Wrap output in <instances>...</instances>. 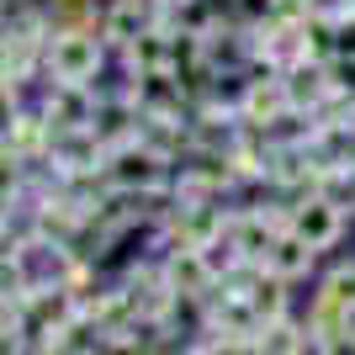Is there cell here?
Returning <instances> with one entry per match:
<instances>
[{
	"label": "cell",
	"instance_id": "6da1fadb",
	"mask_svg": "<svg viewBox=\"0 0 355 355\" xmlns=\"http://www.w3.org/2000/svg\"><path fill=\"white\" fill-rule=\"evenodd\" d=\"M106 59V37L101 27H53L43 53V74L48 80H69V85H90L101 74Z\"/></svg>",
	"mask_w": 355,
	"mask_h": 355
},
{
	"label": "cell",
	"instance_id": "7a4b0ae2",
	"mask_svg": "<svg viewBox=\"0 0 355 355\" xmlns=\"http://www.w3.org/2000/svg\"><path fill=\"white\" fill-rule=\"evenodd\" d=\"M164 175H170V154H159V148L144 144V138L106 148L101 180L112 186V191H122V196H154L164 186Z\"/></svg>",
	"mask_w": 355,
	"mask_h": 355
},
{
	"label": "cell",
	"instance_id": "3957f363",
	"mask_svg": "<svg viewBox=\"0 0 355 355\" xmlns=\"http://www.w3.org/2000/svg\"><path fill=\"white\" fill-rule=\"evenodd\" d=\"M292 234L302 239V244H313V250H329L334 239L345 234V207L334 202V196H302L292 207Z\"/></svg>",
	"mask_w": 355,
	"mask_h": 355
},
{
	"label": "cell",
	"instance_id": "277c9868",
	"mask_svg": "<svg viewBox=\"0 0 355 355\" xmlns=\"http://www.w3.org/2000/svg\"><path fill=\"white\" fill-rule=\"evenodd\" d=\"M282 85H286V101H292V112H318V106L334 96V85H329V64H318V59L292 64V69L282 74Z\"/></svg>",
	"mask_w": 355,
	"mask_h": 355
},
{
	"label": "cell",
	"instance_id": "5b68a950",
	"mask_svg": "<svg viewBox=\"0 0 355 355\" xmlns=\"http://www.w3.org/2000/svg\"><path fill=\"white\" fill-rule=\"evenodd\" d=\"M159 276H164V286H170L175 297H202L212 282H218V276L207 270V260H202V250H186V244H175V254L164 260Z\"/></svg>",
	"mask_w": 355,
	"mask_h": 355
},
{
	"label": "cell",
	"instance_id": "8992f818",
	"mask_svg": "<svg viewBox=\"0 0 355 355\" xmlns=\"http://www.w3.org/2000/svg\"><path fill=\"white\" fill-rule=\"evenodd\" d=\"M313 254H318L313 244H302L297 234H282V239H276V250H270V260H266V266L276 270V276H286V282H297V276H308V270H313Z\"/></svg>",
	"mask_w": 355,
	"mask_h": 355
},
{
	"label": "cell",
	"instance_id": "52a82bcc",
	"mask_svg": "<svg viewBox=\"0 0 355 355\" xmlns=\"http://www.w3.org/2000/svg\"><path fill=\"white\" fill-rule=\"evenodd\" d=\"M324 292L334 297L340 308H350V313H355V260H350V266H340L334 276H329V282H324Z\"/></svg>",
	"mask_w": 355,
	"mask_h": 355
},
{
	"label": "cell",
	"instance_id": "ba28073f",
	"mask_svg": "<svg viewBox=\"0 0 355 355\" xmlns=\"http://www.w3.org/2000/svg\"><path fill=\"white\" fill-rule=\"evenodd\" d=\"M329 355H355V334H350V340H340V345H329Z\"/></svg>",
	"mask_w": 355,
	"mask_h": 355
}]
</instances>
